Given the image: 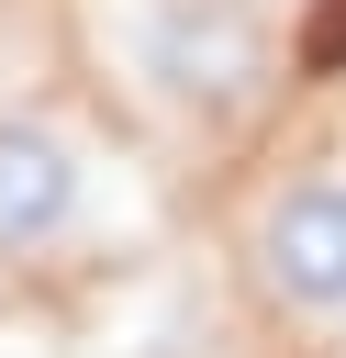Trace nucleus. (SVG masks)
<instances>
[{
  "label": "nucleus",
  "instance_id": "nucleus-3",
  "mask_svg": "<svg viewBox=\"0 0 346 358\" xmlns=\"http://www.w3.org/2000/svg\"><path fill=\"white\" fill-rule=\"evenodd\" d=\"M89 213V168L45 112H0V257H45L67 246Z\"/></svg>",
  "mask_w": 346,
  "mask_h": 358
},
{
  "label": "nucleus",
  "instance_id": "nucleus-2",
  "mask_svg": "<svg viewBox=\"0 0 346 358\" xmlns=\"http://www.w3.org/2000/svg\"><path fill=\"white\" fill-rule=\"evenodd\" d=\"M246 268L290 324H346V179L268 190V213L246 235Z\"/></svg>",
  "mask_w": 346,
  "mask_h": 358
},
{
  "label": "nucleus",
  "instance_id": "nucleus-1",
  "mask_svg": "<svg viewBox=\"0 0 346 358\" xmlns=\"http://www.w3.org/2000/svg\"><path fill=\"white\" fill-rule=\"evenodd\" d=\"M112 67L145 112L223 134L268 101L279 34L257 0H112Z\"/></svg>",
  "mask_w": 346,
  "mask_h": 358
}]
</instances>
